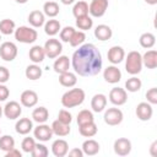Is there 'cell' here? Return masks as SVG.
Here are the masks:
<instances>
[{
    "label": "cell",
    "instance_id": "obj_1",
    "mask_svg": "<svg viewBox=\"0 0 157 157\" xmlns=\"http://www.w3.org/2000/svg\"><path fill=\"white\" fill-rule=\"evenodd\" d=\"M71 65L76 74L80 76H96L101 72L103 60L101 52L92 43H85L72 54Z\"/></svg>",
    "mask_w": 157,
    "mask_h": 157
},
{
    "label": "cell",
    "instance_id": "obj_2",
    "mask_svg": "<svg viewBox=\"0 0 157 157\" xmlns=\"http://www.w3.org/2000/svg\"><path fill=\"white\" fill-rule=\"evenodd\" d=\"M86 93L82 88H71L61 96V104L65 108H75L83 103Z\"/></svg>",
    "mask_w": 157,
    "mask_h": 157
},
{
    "label": "cell",
    "instance_id": "obj_3",
    "mask_svg": "<svg viewBox=\"0 0 157 157\" xmlns=\"http://www.w3.org/2000/svg\"><path fill=\"white\" fill-rule=\"evenodd\" d=\"M125 59V70L130 75H137L142 70V55L137 50H132L128 53V55L124 58Z\"/></svg>",
    "mask_w": 157,
    "mask_h": 157
},
{
    "label": "cell",
    "instance_id": "obj_4",
    "mask_svg": "<svg viewBox=\"0 0 157 157\" xmlns=\"http://www.w3.org/2000/svg\"><path fill=\"white\" fill-rule=\"evenodd\" d=\"M13 33H15V39L25 44H32L38 38L37 31L33 27H28V26H20L18 28L15 29Z\"/></svg>",
    "mask_w": 157,
    "mask_h": 157
},
{
    "label": "cell",
    "instance_id": "obj_5",
    "mask_svg": "<svg viewBox=\"0 0 157 157\" xmlns=\"http://www.w3.org/2000/svg\"><path fill=\"white\" fill-rule=\"evenodd\" d=\"M44 52H45V56H48L49 59H55L58 58L61 52H63V44L59 39L56 38H50L44 43Z\"/></svg>",
    "mask_w": 157,
    "mask_h": 157
},
{
    "label": "cell",
    "instance_id": "obj_6",
    "mask_svg": "<svg viewBox=\"0 0 157 157\" xmlns=\"http://www.w3.org/2000/svg\"><path fill=\"white\" fill-rule=\"evenodd\" d=\"M104 123L110 125V126H115V125H119L123 119H124V114L123 112L119 109V108H108L105 112H104Z\"/></svg>",
    "mask_w": 157,
    "mask_h": 157
},
{
    "label": "cell",
    "instance_id": "obj_7",
    "mask_svg": "<svg viewBox=\"0 0 157 157\" xmlns=\"http://www.w3.org/2000/svg\"><path fill=\"white\" fill-rule=\"evenodd\" d=\"M17 47L12 42H4L0 45V56L5 61H12L17 56Z\"/></svg>",
    "mask_w": 157,
    "mask_h": 157
},
{
    "label": "cell",
    "instance_id": "obj_8",
    "mask_svg": "<svg viewBox=\"0 0 157 157\" xmlns=\"http://www.w3.org/2000/svg\"><path fill=\"white\" fill-rule=\"evenodd\" d=\"M109 101L114 105H123L128 101V92L121 87H113L109 92Z\"/></svg>",
    "mask_w": 157,
    "mask_h": 157
},
{
    "label": "cell",
    "instance_id": "obj_9",
    "mask_svg": "<svg viewBox=\"0 0 157 157\" xmlns=\"http://www.w3.org/2000/svg\"><path fill=\"white\" fill-rule=\"evenodd\" d=\"M108 0H92L88 5V13L92 17H102L108 9Z\"/></svg>",
    "mask_w": 157,
    "mask_h": 157
},
{
    "label": "cell",
    "instance_id": "obj_10",
    "mask_svg": "<svg viewBox=\"0 0 157 157\" xmlns=\"http://www.w3.org/2000/svg\"><path fill=\"white\" fill-rule=\"evenodd\" d=\"M2 109H4V115L10 120H15V119L20 118V115L22 114V108H21L20 103L16 101L7 102Z\"/></svg>",
    "mask_w": 157,
    "mask_h": 157
},
{
    "label": "cell",
    "instance_id": "obj_11",
    "mask_svg": "<svg viewBox=\"0 0 157 157\" xmlns=\"http://www.w3.org/2000/svg\"><path fill=\"white\" fill-rule=\"evenodd\" d=\"M33 135L37 140L42 141V142H45V141H49L52 137H53V130H52V126L42 123V124H38V126L34 128L33 130Z\"/></svg>",
    "mask_w": 157,
    "mask_h": 157
},
{
    "label": "cell",
    "instance_id": "obj_12",
    "mask_svg": "<svg viewBox=\"0 0 157 157\" xmlns=\"http://www.w3.org/2000/svg\"><path fill=\"white\" fill-rule=\"evenodd\" d=\"M136 117L142 120V121H147L152 118L153 115V109H152V104H150L148 102H141L136 105Z\"/></svg>",
    "mask_w": 157,
    "mask_h": 157
},
{
    "label": "cell",
    "instance_id": "obj_13",
    "mask_svg": "<svg viewBox=\"0 0 157 157\" xmlns=\"http://www.w3.org/2000/svg\"><path fill=\"white\" fill-rule=\"evenodd\" d=\"M114 152L118 156H128L131 152V141L126 137H119L114 141Z\"/></svg>",
    "mask_w": 157,
    "mask_h": 157
},
{
    "label": "cell",
    "instance_id": "obj_14",
    "mask_svg": "<svg viewBox=\"0 0 157 157\" xmlns=\"http://www.w3.org/2000/svg\"><path fill=\"white\" fill-rule=\"evenodd\" d=\"M103 78L108 83H118L121 80V71L115 65L107 66L103 71Z\"/></svg>",
    "mask_w": 157,
    "mask_h": 157
},
{
    "label": "cell",
    "instance_id": "obj_15",
    "mask_svg": "<svg viewBox=\"0 0 157 157\" xmlns=\"http://www.w3.org/2000/svg\"><path fill=\"white\" fill-rule=\"evenodd\" d=\"M107 58H108V61L112 63L113 65H117V64H120L124 58H125V52L124 49L120 47V45H113L108 53H107Z\"/></svg>",
    "mask_w": 157,
    "mask_h": 157
},
{
    "label": "cell",
    "instance_id": "obj_16",
    "mask_svg": "<svg viewBox=\"0 0 157 157\" xmlns=\"http://www.w3.org/2000/svg\"><path fill=\"white\" fill-rule=\"evenodd\" d=\"M20 101H21V104L23 107L32 108L38 103V94L32 90H26L21 93Z\"/></svg>",
    "mask_w": 157,
    "mask_h": 157
},
{
    "label": "cell",
    "instance_id": "obj_17",
    "mask_svg": "<svg viewBox=\"0 0 157 157\" xmlns=\"http://www.w3.org/2000/svg\"><path fill=\"white\" fill-rule=\"evenodd\" d=\"M52 152L55 157H64L69 152V144L64 139H58L52 144Z\"/></svg>",
    "mask_w": 157,
    "mask_h": 157
},
{
    "label": "cell",
    "instance_id": "obj_18",
    "mask_svg": "<svg viewBox=\"0 0 157 157\" xmlns=\"http://www.w3.org/2000/svg\"><path fill=\"white\" fill-rule=\"evenodd\" d=\"M32 129H33V123L29 118H21L16 121L15 130L20 135H27L32 131Z\"/></svg>",
    "mask_w": 157,
    "mask_h": 157
},
{
    "label": "cell",
    "instance_id": "obj_19",
    "mask_svg": "<svg viewBox=\"0 0 157 157\" xmlns=\"http://www.w3.org/2000/svg\"><path fill=\"white\" fill-rule=\"evenodd\" d=\"M70 64H71V63H70V59H69L66 55H59V56L55 59L54 64H53V69H54V71H55L56 74H63V72L69 71Z\"/></svg>",
    "mask_w": 157,
    "mask_h": 157
},
{
    "label": "cell",
    "instance_id": "obj_20",
    "mask_svg": "<svg viewBox=\"0 0 157 157\" xmlns=\"http://www.w3.org/2000/svg\"><path fill=\"white\" fill-rule=\"evenodd\" d=\"M105 105H107V97H105V94L97 93V94H94L92 97V99H91V108H92L93 112L101 113V112L104 110Z\"/></svg>",
    "mask_w": 157,
    "mask_h": 157
},
{
    "label": "cell",
    "instance_id": "obj_21",
    "mask_svg": "<svg viewBox=\"0 0 157 157\" xmlns=\"http://www.w3.org/2000/svg\"><path fill=\"white\" fill-rule=\"evenodd\" d=\"M52 126V130H53V134L59 136V137H64V136H67L70 134V124H65V123H61L60 120H54L53 124L50 125Z\"/></svg>",
    "mask_w": 157,
    "mask_h": 157
},
{
    "label": "cell",
    "instance_id": "obj_22",
    "mask_svg": "<svg viewBox=\"0 0 157 157\" xmlns=\"http://www.w3.org/2000/svg\"><path fill=\"white\" fill-rule=\"evenodd\" d=\"M28 22L32 27L39 28L45 23V15L39 10H34L28 15Z\"/></svg>",
    "mask_w": 157,
    "mask_h": 157
},
{
    "label": "cell",
    "instance_id": "obj_23",
    "mask_svg": "<svg viewBox=\"0 0 157 157\" xmlns=\"http://www.w3.org/2000/svg\"><path fill=\"white\" fill-rule=\"evenodd\" d=\"M112 36H113V31L108 25H98L94 28V37L98 40H102V42L108 40L112 38Z\"/></svg>",
    "mask_w": 157,
    "mask_h": 157
},
{
    "label": "cell",
    "instance_id": "obj_24",
    "mask_svg": "<svg viewBox=\"0 0 157 157\" xmlns=\"http://www.w3.org/2000/svg\"><path fill=\"white\" fill-rule=\"evenodd\" d=\"M99 148H101L99 144L96 140H93V139H88V140L83 141L82 147H81L83 155H87V156H94V155H97L99 152Z\"/></svg>",
    "mask_w": 157,
    "mask_h": 157
},
{
    "label": "cell",
    "instance_id": "obj_25",
    "mask_svg": "<svg viewBox=\"0 0 157 157\" xmlns=\"http://www.w3.org/2000/svg\"><path fill=\"white\" fill-rule=\"evenodd\" d=\"M28 56L31 59V61L33 64H40L44 58H45V52H44V48L40 47V45H33L31 49H29V53H28Z\"/></svg>",
    "mask_w": 157,
    "mask_h": 157
},
{
    "label": "cell",
    "instance_id": "obj_26",
    "mask_svg": "<svg viewBox=\"0 0 157 157\" xmlns=\"http://www.w3.org/2000/svg\"><path fill=\"white\" fill-rule=\"evenodd\" d=\"M142 65H145L147 69L157 67V52L155 49H150L142 55Z\"/></svg>",
    "mask_w": 157,
    "mask_h": 157
},
{
    "label": "cell",
    "instance_id": "obj_27",
    "mask_svg": "<svg viewBox=\"0 0 157 157\" xmlns=\"http://www.w3.org/2000/svg\"><path fill=\"white\" fill-rule=\"evenodd\" d=\"M59 82L64 87H74L77 82V76L75 72L66 71V72L59 74Z\"/></svg>",
    "mask_w": 157,
    "mask_h": 157
},
{
    "label": "cell",
    "instance_id": "obj_28",
    "mask_svg": "<svg viewBox=\"0 0 157 157\" xmlns=\"http://www.w3.org/2000/svg\"><path fill=\"white\" fill-rule=\"evenodd\" d=\"M42 74H43V70L40 69L39 65L37 64H32V65H28L25 70V75L28 80H32V81H36L38 78L42 77Z\"/></svg>",
    "mask_w": 157,
    "mask_h": 157
},
{
    "label": "cell",
    "instance_id": "obj_29",
    "mask_svg": "<svg viewBox=\"0 0 157 157\" xmlns=\"http://www.w3.org/2000/svg\"><path fill=\"white\" fill-rule=\"evenodd\" d=\"M61 29V26H60V22L58 20H48L45 23H44V32L50 36V37H54L55 34H58Z\"/></svg>",
    "mask_w": 157,
    "mask_h": 157
},
{
    "label": "cell",
    "instance_id": "obj_30",
    "mask_svg": "<svg viewBox=\"0 0 157 157\" xmlns=\"http://www.w3.org/2000/svg\"><path fill=\"white\" fill-rule=\"evenodd\" d=\"M48 118H49V112L45 107H38L32 112V119L38 124L45 123Z\"/></svg>",
    "mask_w": 157,
    "mask_h": 157
},
{
    "label": "cell",
    "instance_id": "obj_31",
    "mask_svg": "<svg viewBox=\"0 0 157 157\" xmlns=\"http://www.w3.org/2000/svg\"><path fill=\"white\" fill-rule=\"evenodd\" d=\"M97 125L94 121H91V123H87V124H83V125H80L78 126V131L80 134L83 136V137H92L97 134Z\"/></svg>",
    "mask_w": 157,
    "mask_h": 157
},
{
    "label": "cell",
    "instance_id": "obj_32",
    "mask_svg": "<svg viewBox=\"0 0 157 157\" xmlns=\"http://www.w3.org/2000/svg\"><path fill=\"white\" fill-rule=\"evenodd\" d=\"M59 10L60 9H59L58 2H55L53 0H49L43 5V13L48 17H52V18L59 15Z\"/></svg>",
    "mask_w": 157,
    "mask_h": 157
},
{
    "label": "cell",
    "instance_id": "obj_33",
    "mask_svg": "<svg viewBox=\"0 0 157 157\" xmlns=\"http://www.w3.org/2000/svg\"><path fill=\"white\" fill-rule=\"evenodd\" d=\"M139 42H140V45H141L142 48L150 49V48H152V47L155 45V43H156V37H155V34L151 33V32H145V33H142V34L140 36Z\"/></svg>",
    "mask_w": 157,
    "mask_h": 157
},
{
    "label": "cell",
    "instance_id": "obj_34",
    "mask_svg": "<svg viewBox=\"0 0 157 157\" xmlns=\"http://www.w3.org/2000/svg\"><path fill=\"white\" fill-rule=\"evenodd\" d=\"M16 29V25L12 20L10 18H4L0 21V33L1 34H5V36H9V34H12Z\"/></svg>",
    "mask_w": 157,
    "mask_h": 157
},
{
    "label": "cell",
    "instance_id": "obj_35",
    "mask_svg": "<svg viewBox=\"0 0 157 157\" xmlns=\"http://www.w3.org/2000/svg\"><path fill=\"white\" fill-rule=\"evenodd\" d=\"M72 15L75 16V18L88 15V4L86 1H77L75 2L74 7H72Z\"/></svg>",
    "mask_w": 157,
    "mask_h": 157
},
{
    "label": "cell",
    "instance_id": "obj_36",
    "mask_svg": "<svg viewBox=\"0 0 157 157\" xmlns=\"http://www.w3.org/2000/svg\"><path fill=\"white\" fill-rule=\"evenodd\" d=\"M76 26L78 27V29L81 31H88L92 28L93 26V20L91 16L88 15H85V16H81V17H77L76 18Z\"/></svg>",
    "mask_w": 157,
    "mask_h": 157
},
{
    "label": "cell",
    "instance_id": "obj_37",
    "mask_svg": "<svg viewBox=\"0 0 157 157\" xmlns=\"http://www.w3.org/2000/svg\"><path fill=\"white\" fill-rule=\"evenodd\" d=\"M141 86H142L141 80L139 77H136L135 75L125 81V91H128V92H137V91H140Z\"/></svg>",
    "mask_w": 157,
    "mask_h": 157
},
{
    "label": "cell",
    "instance_id": "obj_38",
    "mask_svg": "<svg viewBox=\"0 0 157 157\" xmlns=\"http://www.w3.org/2000/svg\"><path fill=\"white\" fill-rule=\"evenodd\" d=\"M91 121H94V117H93V113L88 109H82L81 112H78L77 114V125H83V124H87V123H91Z\"/></svg>",
    "mask_w": 157,
    "mask_h": 157
},
{
    "label": "cell",
    "instance_id": "obj_39",
    "mask_svg": "<svg viewBox=\"0 0 157 157\" xmlns=\"http://www.w3.org/2000/svg\"><path fill=\"white\" fill-rule=\"evenodd\" d=\"M15 147V139L11 135H2L0 137V150L7 152Z\"/></svg>",
    "mask_w": 157,
    "mask_h": 157
},
{
    "label": "cell",
    "instance_id": "obj_40",
    "mask_svg": "<svg viewBox=\"0 0 157 157\" xmlns=\"http://www.w3.org/2000/svg\"><path fill=\"white\" fill-rule=\"evenodd\" d=\"M85 39H86V34L83 31H75L69 43L71 47H80L85 43Z\"/></svg>",
    "mask_w": 157,
    "mask_h": 157
},
{
    "label": "cell",
    "instance_id": "obj_41",
    "mask_svg": "<svg viewBox=\"0 0 157 157\" xmlns=\"http://www.w3.org/2000/svg\"><path fill=\"white\" fill-rule=\"evenodd\" d=\"M48 153H49V151H48L47 146L43 145V144H36L34 148L31 152V155L33 157H47Z\"/></svg>",
    "mask_w": 157,
    "mask_h": 157
},
{
    "label": "cell",
    "instance_id": "obj_42",
    "mask_svg": "<svg viewBox=\"0 0 157 157\" xmlns=\"http://www.w3.org/2000/svg\"><path fill=\"white\" fill-rule=\"evenodd\" d=\"M34 146H36V141H34L33 137H29V136H28V137H25V139L22 140V142H21L22 151L26 152V153H31L32 150L34 148Z\"/></svg>",
    "mask_w": 157,
    "mask_h": 157
},
{
    "label": "cell",
    "instance_id": "obj_43",
    "mask_svg": "<svg viewBox=\"0 0 157 157\" xmlns=\"http://www.w3.org/2000/svg\"><path fill=\"white\" fill-rule=\"evenodd\" d=\"M74 32H75L74 27H71V26L64 27L63 29H60V39L63 42H65V43H69L71 37H72V34H74Z\"/></svg>",
    "mask_w": 157,
    "mask_h": 157
},
{
    "label": "cell",
    "instance_id": "obj_44",
    "mask_svg": "<svg viewBox=\"0 0 157 157\" xmlns=\"http://www.w3.org/2000/svg\"><path fill=\"white\" fill-rule=\"evenodd\" d=\"M58 120H60L61 123H65V124H70L72 121V115H71V113L69 110L61 109V110H59Z\"/></svg>",
    "mask_w": 157,
    "mask_h": 157
},
{
    "label": "cell",
    "instance_id": "obj_45",
    "mask_svg": "<svg viewBox=\"0 0 157 157\" xmlns=\"http://www.w3.org/2000/svg\"><path fill=\"white\" fill-rule=\"evenodd\" d=\"M146 98L150 104H157V88L152 87L146 92Z\"/></svg>",
    "mask_w": 157,
    "mask_h": 157
},
{
    "label": "cell",
    "instance_id": "obj_46",
    "mask_svg": "<svg viewBox=\"0 0 157 157\" xmlns=\"http://www.w3.org/2000/svg\"><path fill=\"white\" fill-rule=\"evenodd\" d=\"M10 78V71L5 66H0V83H6Z\"/></svg>",
    "mask_w": 157,
    "mask_h": 157
},
{
    "label": "cell",
    "instance_id": "obj_47",
    "mask_svg": "<svg viewBox=\"0 0 157 157\" xmlns=\"http://www.w3.org/2000/svg\"><path fill=\"white\" fill-rule=\"evenodd\" d=\"M9 96H10V90L7 88V86H5V83H0V102L6 101Z\"/></svg>",
    "mask_w": 157,
    "mask_h": 157
},
{
    "label": "cell",
    "instance_id": "obj_48",
    "mask_svg": "<svg viewBox=\"0 0 157 157\" xmlns=\"http://www.w3.org/2000/svg\"><path fill=\"white\" fill-rule=\"evenodd\" d=\"M5 156H6V157H22V153H21L16 147H13L12 150L5 152Z\"/></svg>",
    "mask_w": 157,
    "mask_h": 157
},
{
    "label": "cell",
    "instance_id": "obj_49",
    "mask_svg": "<svg viewBox=\"0 0 157 157\" xmlns=\"http://www.w3.org/2000/svg\"><path fill=\"white\" fill-rule=\"evenodd\" d=\"M67 153H69L70 157H82L83 156V152H82L81 148H72Z\"/></svg>",
    "mask_w": 157,
    "mask_h": 157
},
{
    "label": "cell",
    "instance_id": "obj_50",
    "mask_svg": "<svg viewBox=\"0 0 157 157\" xmlns=\"http://www.w3.org/2000/svg\"><path fill=\"white\" fill-rule=\"evenodd\" d=\"M150 155L156 157L157 156V141H153L150 146Z\"/></svg>",
    "mask_w": 157,
    "mask_h": 157
},
{
    "label": "cell",
    "instance_id": "obj_51",
    "mask_svg": "<svg viewBox=\"0 0 157 157\" xmlns=\"http://www.w3.org/2000/svg\"><path fill=\"white\" fill-rule=\"evenodd\" d=\"M64 5H71V4H74L76 0H60Z\"/></svg>",
    "mask_w": 157,
    "mask_h": 157
},
{
    "label": "cell",
    "instance_id": "obj_52",
    "mask_svg": "<svg viewBox=\"0 0 157 157\" xmlns=\"http://www.w3.org/2000/svg\"><path fill=\"white\" fill-rule=\"evenodd\" d=\"M145 2H147L148 5H156L157 4V0H145Z\"/></svg>",
    "mask_w": 157,
    "mask_h": 157
},
{
    "label": "cell",
    "instance_id": "obj_53",
    "mask_svg": "<svg viewBox=\"0 0 157 157\" xmlns=\"http://www.w3.org/2000/svg\"><path fill=\"white\" fill-rule=\"evenodd\" d=\"M15 1H16L17 4H26L28 0H15Z\"/></svg>",
    "mask_w": 157,
    "mask_h": 157
},
{
    "label": "cell",
    "instance_id": "obj_54",
    "mask_svg": "<svg viewBox=\"0 0 157 157\" xmlns=\"http://www.w3.org/2000/svg\"><path fill=\"white\" fill-rule=\"evenodd\" d=\"M2 114H4V109H2V107L0 105V119H1V117H2Z\"/></svg>",
    "mask_w": 157,
    "mask_h": 157
},
{
    "label": "cell",
    "instance_id": "obj_55",
    "mask_svg": "<svg viewBox=\"0 0 157 157\" xmlns=\"http://www.w3.org/2000/svg\"><path fill=\"white\" fill-rule=\"evenodd\" d=\"M0 40H1V33H0Z\"/></svg>",
    "mask_w": 157,
    "mask_h": 157
},
{
    "label": "cell",
    "instance_id": "obj_56",
    "mask_svg": "<svg viewBox=\"0 0 157 157\" xmlns=\"http://www.w3.org/2000/svg\"><path fill=\"white\" fill-rule=\"evenodd\" d=\"M0 134H1V129H0Z\"/></svg>",
    "mask_w": 157,
    "mask_h": 157
}]
</instances>
